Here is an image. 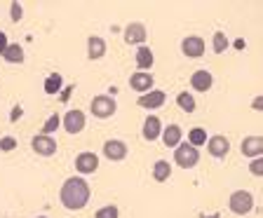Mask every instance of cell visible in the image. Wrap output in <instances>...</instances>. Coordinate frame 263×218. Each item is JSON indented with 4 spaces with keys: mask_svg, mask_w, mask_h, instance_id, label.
Returning a JSON list of instances; mask_svg holds the SVG:
<instances>
[{
    "mask_svg": "<svg viewBox=\"0 0 263 218\" xmlns=\"http://www.w3.org/2000/svg\"><path fill=\"white\" fill-rule=\"evenodd\" d=\"M122 38H125L127 45H139V47H141V45L146 43V38H148V31H146V26H143L141 22H132V24H127L125 26Z\"/></svg>",
    "mask_w": 263,
    "mask_h": 218,
    "instance_id": "cell-10",
    "label": "cell"
},
{
    "mask_svg": "<svg viewBox=\"0 0 263 218\" xmlns=\"http://www.w3.org/2000/svg\"><path fill=\"white\" fill-rule=\"evenodd\" d=\"M19 117H22V106H14V108H12V115H10V122H16Z\"/></svg>",
    "mask_w": 263,
    "mask_h": 218,
    "instance_id": "cell-31",
    "label": "cell"
},
{
    "mask_svg": "<svg viewBox=\"0 0 263 218\" xmlns=\"http://www.w3.org/2000/svg\"><path fill=\"white\" fill-rule=\"evenodd\" d=\"M101 153H104V157L110 160V162H122V160L127 157V153H129V148H127V143L120 141V138H108V141L104 143V148H101Z\"/></svg>",
    "mask_w": 263,
    "mask_h": 218,
    "instance_id": "cell-7",
    "label": "cell"
},
{
    "mask_svg": "<svg viewBox=\"0 0 263 218\" xmlns=\"http://www.w3.org/2000/svg\"><path fill=\"white\" fill-rule=\"evenodd\" d=\"M94 218H120V209L115 207V204H106V207L97 209Z\"/></svg>",
    "mask_w": 263,
    "mask_h": 218,
    "instance_id": "cell-27",
    "label": "cell"
},
{
    "mask_svg": "<svg viewBox=\"0 0 263 218\" xmlns=\"http://www.w3.org/2000/svg\"><path fill=\"white\" fill-rule=\"evenodd\" d=\"M207 131L202 129V127H193L191 129V134H188V143H191L193 148H197V150H200V148L204 146V143H207Z\"/></svg>",
    "mask_w": 263,
    "mask_h": 218,
    "instance_id": "cell-22",
    "label": "cell"
},
{
    "mask_svg": "<svg viewBox=\"0 0 263 218\" xmlns=\"http://www.w3.org/2000/svg\"><path fill=\"white\" fill-rule=\"evenodd\" d=\"M204 52H207V43L200 35H186L181 40V54L188 59H200Z\"/></svg>",
    "mask_w": 263,
    "mask_h": 218,
    "instance_id": "cell-5",
    "label": "cell"
},
{
    "mask_svg": "<svg viewBox=\"0 0 263 218\" xmlns=\"http://www.w3.org/2000/svg\"><path fill=\"white\" fill-rule=\"evenodd\" d=\"M59 125H61V120H59V115H49L47 117V122L43 125V129L38 131V134H45V136H49V134H54L57 129H59Z\"/></svg>",
    "mask_w": 263,
    "mask_h": 218,
    "instance_id": "cell-26",
    "label": "cell"
},
{
    "mask_svg": "<svg viewBox=\"0 0 263 218\" xmlns=\"http://www.w3.org/2000/svg\"><path fill=\"white\" fill-rule=\"evenodd\" d=\"M3 59L7 64H24V47L19 43H10L7 49L3 52Z\"/></svg>",
    "mask_w": 263,
    "mask_h": 218,
    "instance_id": "cell-21",
    "label": "cell"
},
{
    "mask_svg": "<svg viewBox=\"0 0 263 218\" xmlns=\"http://www.w3.org/2000/svg\"><path fill=\"white\" fill-rule=\"evenodd\" d=\"M137 66H139V71H146V73H151V68H153V64H155V56H153V49L148 47V45H141V47L137 49Z\"/></svg>",
    "mask_w": 263,
    "mask_h": 218,
    "instance_id": "cell-19",
    "label": "cell"
},
{
    "mask_svg": "<svg viewBox=\"0 0 263 218\" xmlns=\"http://www.w3.org/2000/svg\"><path fill=\"white\" fill-rule=\"evenodd\" d=\"M204 146H207L209 155L216 157V160H223L226 155L230 153V141H228V136H223V134H214V136H209Z\"/></svg>",
    "mask_w": 263,
    "mask_h": 218,
    "instance_id": "cell-11",
    "label": "cell"
},
{
    "mask_svg": "<svg viewBox=\"0 0 263 218\" xmlns=\"http://www.w3.org/2000/svg\"><path fill=\"white\" fill-rule=\"evenodd\" d=\"M174 162L181 169H193V167H197V162H200V150L193 148L188 141L179 143V146L174 148Z\"/></svg>",
    "mask_w": 263,
    "mask_h": 218,
    "instance_id": "cell-4",
    "label": "cell"
},
{
    "mask_svg": "<svg viewBox=\"0 0 263 218\" xmlns=\"http://www.w3.org/2000/svg\"><path fill=\"white\" fill-rule=\"evenodd\" d=\"M153 85H155L153 73L137 71V73H132V75H129V87L134 89L137 94H146V92H151V89H155Z\"/></svg>",
    "mask_w": 263,
    "mask_h": 218,
    "instance_id": "cell-13",
    "label": "cell"
},
{
    "mask_svg": "<svg viewBox=\"0 0 263 218\" xmlns=\"http://www.w3.org/2000/svg\"><path fill=\"white\" fill-rule=\"evenodd\" d=\"M164 101H167V94H164L162 89H151V92L141 94V96L137 98V106L143 110H158L164 106Z\"/></svg>",
    "mask_w": 263,
    "mask_h": 218,
    "instance_id": "cell-9",
    "label": "cell"
},
{
    "mask_svg": "<svg viewBox=\"0 0 263 218\" xmlns=\"http://www.w3.org/2000/svg\"><path fill=\"white\" fill-rule=\"evenodd\" d=\"M230 47V40L226 38V33H221V31H216L212 35V49L216 52V54H223L226 49Z\"/></svg>",
    "mask_w": 263,
    "mask_h": 218,
    "instance_id": "cell-24",
    "label": "cell"
},
{
    "mask_svg": "<svg viewBox=\"0 0 263 218\" xmlns=\"http://www.w3.org/2000/svg\"><path fill=\"white\" fill-rule=\"evenodd\" d=\"M240 153L245 155V157H249V160L261 157V153H263V138L258 136V134H252V136L242 138V143H240Z\"/></svg>",
    "mask_w": 263,
    "mask_h": 218,
    "instance_id": "cell-14",
    "label": "cell"
},
{
    "mask_svg": "<svg viewBox=\"0 0 263 218\" xmlns=\"http://www.w3.org/2000/svg\"><path fill=\"white\" fill-rule=\"evenodd\" d=\"M228 209L235 216H247L254 209V195L249 190H233L228 197Z\"/></svg>",
    "mask_w": 263,
    "mask_h": 218,
    "instance_id": "cell-3",
    "label": "cell"
},
{
    "mask_svg": "<svg viewBox=\"0 0 263 218\" xmlns=\"http://www.w3.org/2000/svg\"><path fill=\"white\" fill-rule=\"evenodd\" d=\"M160 138H162V143L167 148H176L181 143V138H183V129L179 125H167V127H162Z\"/></svg>",
    "mask_w": 263,
    "mask_h": 218,
    "instance_id": "cell-18",
    "label": "cell"
},
{
    "mask_svg": "<svg viewBox=\"0 0 263 218\" xmlns=\"http://www.w3.org/2000/svg\"><path fill=\"white\" fill-rule=\"evenodd\" d=\"M176 106H179L183 113L191 115L195 110V96H191V92H179L176 94Z\"/></svg>",
    "mask_w": 263,
    "mask_h": 218,
    "instance_id": "cell-23",
    "label": "cell"
},
{
    "mask_svg": "<svg viewBox=\"0 0 263 218\" xmlns=\"http://www.w3.org/2000/svg\"><path fill=\"white\" fill-rule=\"evenodd\" d=\"M85 125H87V115L82 113L80 108L68 110V113L61 117V127H64L68 134H80V131L85 129Z\"/></svg>",
    "mask_w": 263,
    "mask_h": 218,
    "instance_id": "cell-6",
    "label": "cell"
},
{
    "mask_svg": "<svg viewBox=\"0 0 263 218\" xmlns=\"http://www.w3.org/2000/svg\"><path fill=\"white\" fill-rule=\"evenodd\" d=\"M212 85H214V75L209 71H204V68H200V71H195L191 75V87L195 92H209Z\"/></svg>",
    "mask_w": 263,
    "mask_h": 218,
    "instance_id": "cell-17",
    "label": "cell"
},
{
    "mask_svg": "<svg viewBox=\"0 0 263 218\" xmlns=\"http://www.w3.org/2000/svg\"><path fill=\"white\" fill-rule=\"evenodd\" d=\"M89 195H92L89 183L82 179V176H71V179H66L61 190H59V200L68 211H80V209H85L89 202Z\"/></svg>",
    "mask_w": 263,
    "mask_h": 218,
    "instance_id": "cell-1",
    "label": "cell"
},
{
    "mask_svg": "<svg viewBox=\"0 0 263 218\" xmlns=\"http://www.w3.org/2000/svg\"><path fill=\"white\" fill-rule=\"evenodd\" d=\"M7 45H10V43H7V33L0 31V54H3V52L7 49Z\"/></svg>",
    "mask_w": 263,
    "mask_h": 218,
    "instance_id": "cell-32",
    "label": "cell"
},
{
    "mask_svg": "<svg viewBox=\"0 0 263 218\" xmlns=\"http://www.w3.org/2000/svg\"><path fill=\"white\" fill-rule=\"evenodd\" d=\"M160 134H162V122H160L158 115H148L146 120H143V127H141V136L143 141L153 143L160 138Z\"/></svg>",
    "mask_w": 263,
    "mask_h": 218,
    "instance_id": "cell-15",
    "label": "cell"
},
{
    "mask_svg": "<svg viewBox=\"0 0 263 218\" xmlns=\"http://www.w3.org/2000/svg\"><path fill=\"white\" fill-rule=\"evenodd\" d=\"M115 110H118V101L108 94H99V96L92 98V104H89V113L97 117V120H108L113 117Z\"/></svg>",
    "mask_w": 263,
    "mask_h": 218,
    "instance_id": "cell-2",
    "label": "cell"
},
{
    "mask_svg": "<svg viewBox=\"0 0 263 218\" xmlns=\"http://www.w3.org/2000/svg\"><path fill=\"white\" fill-rule=\"evenodd\" d=\"M31 148L33 153L40 155V157H52L57 153V141L54 136H45V134H35L31 138Z\"/></svg>",
    "mask_w": 263,
    "mask_h": 218,
    "instance_id": "cell-8",
    "label": "cell"
},
{
    "mask_svg": "<svg viewBox=\"0 0 263 218\" xmlns=\"http://www.w3.org/2000/svg\"><path fill=\"white\" fill-rule=\"evenodd\" d=\"M10 16H12V22H22L24 19V7H22V3H12L10 5Z\"/></svg>",
    "mask_w": 263,
    "mask_h": 218,
    "instance_id": "cell-28",
    "label": "cell"
},
{
    "mask_svg": "<svg viewBox=\"0 0 263 218\" xmlns=\"http://www.w3.org/2000/svg\"><path fill=\"white\" fill-rule=\"evenodd\" d=\"M153 181L155 183H164V181H170L172 176V164L167 162V160H158V162L153 164Z\"/></svg>",
    "mask_w": 263,
    "mask_h": 218,
    "instance_id": "cell-20",
    "label": "cell"
},
{
    "mask_svg": "<svg viewBox=\"0 0 263 218\" xmlns=\"http://www.w3.org/2000/svg\"><path fill=\"white\" fill-rule=\"evenodd\" d=\"M97 169H99V155L97 153H89V150L78 153V157H76V171L78 174L87 176V174H94Z\"/></svg>",
    "mask_w": 263,
    "mask_h": 218,
    "instance_id": "cell-12",
    "label": "cell"
},
{
    "mask_svg": "<svg viewBox=\"0 0 263 218\" xmlns=\"http://www.w3.org/2000/svg\"><path fill=\"white\" fill-rule=\"evenodd\" d=\"M61 85H64L61 75H59V73H52V75L45 80V92H47V94H57L61 89Z\"/></svg>",
    "mask_w": 263,
    "mask_h": 218,
    "instance_id": "cell-25",
    "label": "cell"
},
{
    "mask_svg": "<svg viewBox=\"0 0 263 218\" xmlns=\"http://www.w3.org/2000/svg\"><path fill=\"white\" fill-rule=\"evenodd\" d=\"M14 148H16V138L14 136H3L0 138V150H3V153H12Z\"/></svg>",
    "mask_w": 263,
    "mask_h": 218,
    "instance_id": "cell-29",
    "label": "cell"
},
{
    "mask_svg": "<svg viewBox=\"0 0 263 218\" xmlns=\"http://www.w3.org/2000/svg\"><path fill=\"white\" fill-rule=\"evenodd\" d=\"M249 171H252L254 176H261V174H263V160H261V157L252 160V167H249Z\"/></svg>",
    "mask_w": 263,
    "mask_h": 218,
    "instance_id": "cell-30",
    "label": "cell"
},
{
    "mask_svg": "<svg viewBox=\"0 0 263 218\" xmlns=\"http://www.w3.org/2000/svg\"><path fill=\"white\" fill-rule=\"evenodd\" d=\"M106 40L101 35H89L87 38V59L89 61H99L106 56Z\"/></svg>",
    "mask_w": 263,
    "mask_h": 218,
    "instance_id": "cell-16",
    "label": "cell"
},
{
    "mask_svg": "<svg viewBox=\"0 0 263 218\" xmlns=\"http://www.w3.org/2000/svg\"><path fill=\"white\" fill-rule=\"evenodd\" d=\"M254 110H261V96H256V98H254Z\"/></svg>",
    "mask_w": 263,
    "mask_h": 218,
    "instance_id": "cell-33",
    "label": "cell"
}]
</instances>
